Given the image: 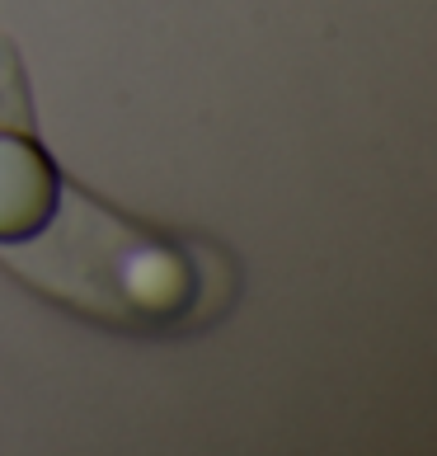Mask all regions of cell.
<instances>
[{"mask_svg": "<svg viewBox=\"0 0 437 456\" xmlns=\"http://www.w3.org/2000/svg\"><path fill=\"white\" fill-rule=\"evenodd\" d=\"M24 94L14 47L0 38V245L33 235L57 202V175L33 142Z\"/></svg>", "mask_w": 437, "mask_h": 456, "instance_id": "2", "label": "cell"}, {"mask_svg": "<svg viewBox=\"0 0 437 456\" xmlns=\"http://www.w3.org/2000/svg\"><path fill=\"white\" fill-rule=\"evenodd\" d=\"M57 216L0 245L14 273L66 311L113 330L170 334L216 325L235 301V264L216 245H183L94 202L76 183H57Z\"/></svg>", "mask_w": 437, "mask_h": 456, "instance_id": "1", "label": "cell"}]
</instances>
